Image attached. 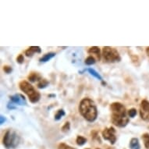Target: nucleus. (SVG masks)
<instances>
[{
    "mask_svg": "<svg viewBox=\"0 0 149 149\" xmlns=\"http://www.w3.org/2000/svg\"><path fill=\"white\" fill-rule=\"evenodd\" d=\"M6 117H4L3 116H0V123H1V124H3V123L6 122Z\"/></svg>",
    "mask_w": 149,
    "mask_h": 149,
    "instance_id": "a878e982",
    "label": "nucleus"
},
{
    "mask_svg": "<svg viewBox=\"0 0 149 149\" xmlns=\"http://www.w3.org/2000/svg\"><path fill=\"white\" fill-rule=\"evenodd\" d=\"M102 56L104 61L109 63H119L121 60V57H120L119 52L113 47H103Z\"/></svg>",
    "mask_w": 149,
    "mask_h": 149,
    "instance_id": "20e7f679",
    "label": "nucleus"
},
{
    "mask_svg": "<svg viewBox=\"0 0 149 149\" xmlns=\"http://www.w3.org/2000/svg\"><path fill=\"white\" fill-rule=\"evenodd\" d=\"M142 140L144 141V144L147 149H149V134L145 133L142 135Z\"/></svg>",
    "mask_w": 149,
    "mask_h": 149,
    "instance_id": "f3484780",
    "label": "nucleus"
},
{
    "mask_svg": "<svg viewBox=\"0 0 149 149\" xmlns=\"http://www.w3.org/2000/svg\"><path fill=\"white\" fill-rule=\"evenodd\" d=\"M58 149H73V148H71L70 146L67 145V144H66L65 143H61V144H59Z\"/></svg>",
    "mask_w": 149,
    "mask_h": 149,
    "instance_id": "4be33fe9",
    "label": "nucleus"
},
{
    "mask_svg": "<svg viewBox=\"0 0 149 149\" xmlns=\"http://www.w3.org/2000/svg\"><path fill=\"white\" fill-rule=\"evenodd\" d=\"M76 142L77 145L82 146V145H84V144L87 143V139H86L85 137H82V136H78V137H77Z\"/></svg>",
    "mask_w": 149,
    "mask_h": 149,
    "instance_id": "a211bd4d",
    "label": "nucleus"
},
{
    "mask_svg": "<svg viewBox=\"0 0 149 149\" xmlns=\"http://www.w3.org/2000/svg\"><path fill=\"white\" fill-rule=\"evenodd\" d=\"M56 56V53L55 52H49V53L44 55L42 58H40L39 61L42 62V63H45V62L49 61L50 59H52V58Z\"/></svg>",
    "mask_w": 149,
    "mask_h": 149,
    "instance_id": "f8f14e48",
    "label": "nucleus"
},
{
    "mask_svg": "<svg viewBox=\"0 0 149 149\" xmlns=\"http://www.w3.org/2000/svg\"><path fill=\"white\" fill-rule=\"evenodd\" d=\"M130 149H141V145H140L139 140L137 137H134L130 140Z\"/></svg>",
    "mask_w": 149,
    "mask_h": 149,
    "instance_id": "9b49d317",
    "label": "nucleus"
},
{
    "mask_svg": "<svg viewBox=\"0 0 149 149\" xmlns=\"http://www.w3.org/2000/svg\"><path fill=\"white\" fill-rule=\"evenodd\" d=\"M85 64L86 65H88V66H91V65H93V64L95 63V57L91 56H88L87 59H85Z\"/></svg>",
    "mask_w": 149,
    "mask_h": 149,
    "instance_id": "6ab92c4d",
    "label": "nucleus"
},
{
    "mask_svg": "<svg viewBox=\"0 0 149 149\" xmlns=\"http://www.w3.org/2000/svg\"><path fill=\"white\" fill-rule=\"evenodd\" d=\"M41 48L39 46H31L30 47L29 49H27L26 52H25V55L27 56V57H31L33 56V55H34L35 52L36 53H41Z\"/></svg>",
    "mask_w": 149,
    "mask_h": 149,
    "instance_id": "9d476101",
    "label": "nucleus"
},
{
    "mask_svg": "<svg viewBox=\"0 0 149 149\" xmlns=\"http://www.w3.org/2000/svg\"><path fill=\"white\" fill-rule=\"evenodd\" d=\"M10 100L13 104H17L19 105H27L24 96H23L22 95H20V94H16L14 95L10 96Z\"/></svg>",
    "mask_w": 149,
    "mask_h": 149,
    "instance_id": "6e6552de",
    "label": "nucleus"
},
{
    "mask_svg": "<svg viewBox=\"0 0 149 149\" xmlns=\"http://www.w3.org/2000/svg\"><path fill=\"white\" fill-rule=\"evenodd\" d=\"M28 80L30 81V82H36V81H40L42 80V77L40 76L38 73H31L28 76Z\"/></svg>",
    "mask_w": 149,
    "mask_h": 149,
    "instance_id": "ddd939ff",
    "label": "nucleus"
},
{
    "mask_svg": "<svg viewBox=\"0 0 149 149\" xmlns=\"http://www.w3.org/2000/svg\"><path fill=\"white\" fill-rule=\"evenodd\" d=\"M96 149H100V148H96Z\"/></svg>",
    "mask_w": 149,
    "mask_h": 149,
    "instance_id": "c85d7f7f",
    "label": "nucleus"
},
{
    "mask_svg": "<svg viewBox=\"0 0 149 149\" xmlns=\"http://www.w3.org/2000/svg\"><path fill=\"white\" fill-rule=\"evenodd\" d=\"M49 84V81H47L46 79H42V80L38 82V88H39V89H44V88H46Z\"/></svg>",
    "mask_w": 149,
    "mask_h": 149,
    "instance_id": "dca6fc26",
    "label": "nucleus"
},
{
    "mask_svg": "<svg viewBox=\"0 0 149 149\" xmlns=\"http://www.w3.org/2000/svg\"><path fill=\"white\" fill-rule=\"evenodd\" d=\"M65 111H64L63 109H59L58 111H57V113H56V115H55V116H54V119H55V120H56V121H59V120H60L62 119V117L63 116H65Z\"/></svg>",
    "mask_w": 149,
    "mask_h": 149,
    "instance_id": "2eb2a0df",
    "label": "nucleus"
},
{
    "mask_svg": "<svg viewBox=\"0 0 149 149\" xmlns=\"http://www.w3.org/2000/svg\"><path fill=\"white\" fill-rule=\"evenodd\" d=\"M140 116L142 120L149 122V102L143 100L140 105Z\"/></svg>",
    "mask_w": 149,
    "mask_h": 149,
    "instance_id": "0eeeda50",
    "label": "nucleus"
},
{
    "mask_svg": "<svg viewBox=\"0 0 149 149\" xmlns=\"http://www.w3.org/2000/svg\"><path fill=\"white\" fill-rule=\"evenodd\" d=\"M116 130L113 127H107L102 131V137L105 141H109L111 144H114L116 141Z\"/></svg>",
    "mask_w": 149,
    "mask_h": 149,
    "instance_id": "423d86ee",
    "label": "nucleus"
},
{
    "mask_svg": "<svg viewBox=\"0 0 149 149\" xmlns=\"http://www.w3.org/2000/svg\"><path fill=\"white\" fill-rule=\"evenodd\" d=\"M111 120L118 127H125L128 124L130 119L127 116L126 107L120 102H113L110 105Z\"/></svg>",
    "mask_w": 149,
    "mask_h": 149,
    "instance_id": "f257e3e1",
    "label": "nucleus"
},
{
    "mask_svg": "<svg viewBox=\"0 0 149 149\" xmlns=\"http://www.w3.org/2000/svg\"><path fill=\"white\" fill-rule=\"evenodd\" d=\"M17 62L19 64H23L24 63V56L23 55H19L18 57L17 58Z\"/></svg>",
    "mask_w": 149,
    "mask_h": 149,
    "instance_id": "5701e85b",
    "label": "nucleus"
},
{
    "mask_svg": "<svg viewBox=\"0 0 149 149\" xmlns=\"http://www.w3.org/2000/svg\"><path fill=\"white\" fill-rule=\"evenodd\" d=\"M146 53L148 55V56H149V47H147L146 48Z\"/></svg>",
    "mask_w": 149,
    "mask_h": 149,
    "instance_id": "bb28decb",
    "label": "nucleus"
},
{
    "mask_svg": "<svg viewBox=\"0 0 149 149\" xmlns=\"http://www.w3.org/2000/svg\"><path fill=\"white\" fill-rule=\"evenodd\" d=\"M7 108L8 109H16V107H15L14 105H13V103L12 102H11L8 103Z\"/></svg>",
    "mask_w": 149,
    "mask_h": 149,
    "instance_id": "393cba45",
    "label": "nucleus"
},
{
    "mask_svg": "<svg viewBox=\"0 0 149 149\" xmlns=\"http://www.w3.org/2000/svg\"><path fill=\"white\" fill-rule=\"evenodd\" d=\"M20 89L23 92L25 93L29 98L30 102L31 103H37L41 98V95L33 86L26 81H22L19 84Z\"/></svg>",
    "mask_w": 149,
    "mask_h": 149,
    "instance_id": "7ed1b4c3",
    "label": "nucleus"
},
{
    "mask_svg": "<svg viewBox=\"0 0 149 149\" xmlns=\"http://www.w3.org/2000/svg\"><path fill=\"white\" fill-rule=\"evenodd\" d=\"M85 149H90V148H85Z\"/></svg>",
    "mask_w": 149,
    "mask_h": 149,
    "instance_id": "cd10ccee",
    "label": "nucleus"
},
{
    "mask_svg": "<svg viewBox=\"0 0 149 149\" xmlns=\"http://www.w3.org/2000/svg\"><path fill=\"white\" fill-rule=\"evenodd\" d=\"M148 128H149V127H148Z\"/></svg>",
    "mask_w": 149,
    "mask_h": 149,
    "instance_id": "c756f323",
    "label": "nucleus"
},
{
    "mask_svg": "<svg viewBox=\"0 0 149 149\" xmlns=\"http://www.w3.org/2000/svg\"><path fill=\"white\" fill-rule=\"evenodd\" d=\"M62 131L63 133H67L70 130V122H66L64 125L62 127Z\"/></svg>",
    "mask_w": 149,
    "mask_h": 149,
    "instance_id": "aec40b11",
    "label": "nucleus"
},
{
    "mask_svg": "<svg viewBox=\"0 0 149 149\" xmlns=\"http://www.w3.org/2000/svg\"><path fill=\"white\" fill-rule=\"evenodd\" d=\"M79 112L87 121L92 123L98 117V109L94 101L84 98L79 104Z\"/></svg>",
    "mask_w": 149,
    "mask_h": 149,
    "instance_id": "f03ea898",
    "label": "nucleus"
},
{
    "mask_svg": "<svg viewBox=\"0 0 149 149\" xmlns=\"http://www.w3.org/2000/svg\"><path fill=\"white\" fill-rule=\"evenodd\" d=\"M88 52L90 55H94L96 57V59L98 60H100L101 57H102V54H101L100 49L97 46L91 47L90 49H88Z\"/></svg>",
    "mask_w": 149,
    "mask_h": 149,
    "instance_id": "1a4fd4ad",
    "label": "nucleus"
},
{
    "mask_svg": "<svg viewBox=\"0 0 149 149\" xmlns=\"http://www.w3.org/2000/svg\"><path fill=\"white\" fill-rule=\"evenodd\" d=\"M88 73H90V74H91V76L95 77V78H97V79H98V80H99V81H103L102 77H101L100 74H99V73H98V72H97V71L95 70L94 69H91V68L88 69Z\"/></svg>",
    "mask_w": 149,
    "mask_h": 149,
    "instance_id": "4468645a",
    "label": "nucleus"
},
{
    "mask_svg": "<svg viewBox=\"0 0 149 149\" xmlns=\"http://www.w3.org/2000/svg\"><path fill=\"white\" fill-rule=\"evenodd\" d=\"M3 70H4V71H5V73H10L13 70L12 67H11V66H4Z\"/></svg>",
    "mask_w": 149,
    "mask_h": 149,
    "instance_id": "b1692460",
    "label": "nucleus"
},
{
    "mask_svg": "<svg viewBox=\"0 0 149 149\" xmlns=\"http://www.w3.org/2000/svg\"><path fill=\"white\" fill-rule=\"evenodd\" d=\"M20 138L13 131L7 130L3 137V144L6 148H14L18 145Z\"/></svg>",
    "mask_w": 149,
    "mask_h": 149,
    "instance_id": "39448f33",
    "label": "nucleus"
},
{
    "mask_svg": "<svg viewBox=\"0 0 149 149\" xmlns=\"http://www.w3.org/2000/svg\"><path fill=\"white\" fill-rule=\"evenodd\" d=\"M137 115V110L136 109H130L128 111V116L130 118H134L135 116Z\"/></svg>",
    "mask_w": 149,
    "mask_h": 149,
    "instance_id": "412c9836",
    "label": "nucleus"
}]
</instances>
